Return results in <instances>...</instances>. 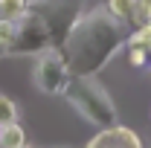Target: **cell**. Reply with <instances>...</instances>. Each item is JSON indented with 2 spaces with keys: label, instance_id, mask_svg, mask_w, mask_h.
<instances>
[{
  "label": "cell",
  "instance_id": "cell-1",
  "mask_svg": "<svg viewBox=\"0 0 151 148\" xmlns=\"http://www.w3.org/2000/svg\"><path fill=\"white\" fill-rule=\"evenodd\" d=\"M64 96L70 99L76 111L81 113L90 125L96 128H105V125H113L116 122V111H113L111 96L105 93L102 84H96L90 75H76L67 81L64 87Z\"/></svg>",
  "mask_w": 151,
  "mask_h": 148
},
{
  "label": "cell",
  "instance_id": "cell-2",
  "mask_svg": "<svg viewBox=\"0 0 151 148\" xmlns=\"http://www.w3.org/2000/svg\"><path fill=\"white\" fill-rule=\"evenodd\" d=\"M67 81H70V67L64 61V52L61 50H47L35 67V84L44 93H64Z\"/></svg>",
  "mask_w": 151,
  "mask_h": 148
},
{
  "label": "cell",
  "instance_id": "cell-3",
  "mask_svg": "<svg viewBox=\"0 0 151 148\" xmlns=\"http://www.w3.org/2000/svg\"><path fill=\"white\" fill-rule=\"evenodd\" d=\"M84 148H145L142 145V139H139V134L128 125H105V128H99L96 137L87 139V145Z\"/></svg>",
  "mask_w": 151,
  "mask_h": 148
},
{
  "label": "cell",
  "instance_id": "cell-4",
  "mask_svg": "<svg viewBox=\"0 0 151 148\" xmlns=\"http://www.w3.org/2000/svg\"><path fill=\"white\" fill-rule=\"evenodd\" d=\"M0 148H26V131L20 128V122L0 125Z\"/></svg>",
  "mask_w": 151,
  "mask_h": 148
},
{
  "label": "cell",
  "instance_id": "cell-5",
  "mask_svg": "<svg viewBox=\"0 0 151 148\" xmlns=\"http://www.w3.org/2000/svg\"><path fill=\"white\" fill-rule=\"evenodd\" d=\"M108 15L111 18H116L119 23H131V18H134V9H137V0H108Z\"/></svg>",
  "mask_w": 151,
  "mask_h": 148
},
{
  "label": "cell",
  "instance_id": "cell-6",
  "mask_svg": "<svg viewBox=\"0 0 151 148\" xmlns=\"http://www.w3.org/2000/svg\"><path fill=\"white\" fill-rule=\"evenodd\" d=\"M29 9V3L26 0H0V18L6 20H18L23 18V12Z\"/></svg>",
  "mask_w": 151,
  "mask_h": 148
},
{
  "label": "cell",
  "instance_id": "cell-7",
  "mask_svg": "<svg viewBox=\"0 0 151 148\" xmlns=\"http://www.w3.org/2000/svg\"><path fill=\"white\" fill-rule=\"evenodd\" d=\"M128 61L134 67H148L151 64V47H134V44H128Z\"/></svg>",
  "mask_w": 151,
  "mask_h": 148
},
{
  "label": "cell",
  "instance_id": "cell-8",
  "mask_svg": "<svg viewBox=\"0 0 151 148\" xmlns=\"http://www.w3.org/2000/svg\"><path fill=\"white\" fill-rule=\"evenodd\" d=\"M18 105L9 99V96H0V125H6V122H18Z\"/></svg>",
  "mask_w": 151,
  "mask_h": 148
},
{
  "label": "cell",
  "instance_id": "cell-9",
  "mask_svg": "<svg viewBox=\"0 0 151 148\" xmlns=\"http://www.w3.org/2000/svg\"><path fill=\"white\" fill-rule=\"evenodd\" d=\"M125 44H134V47H151V23L137 26L131 35L125 38Z\"/></svg>",
  "mask_w": 151,
  "mask_h": 148
},
{
  "label": "cell",
  "instance_id": "cell-10",
  "mask_svg": "<svg viewBox=\"0 0 151 148\" xmlns=\"http://www.w3.org/2000/svg\"><path fill=\"white\" fill-rule=\"evenodd\" d=\"M142 3H148V6H151V0H142Z\"/></svg>",
  "mask_w": 151,
  "mask_h": 148
}]
</instances>
